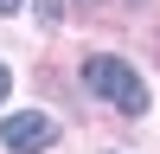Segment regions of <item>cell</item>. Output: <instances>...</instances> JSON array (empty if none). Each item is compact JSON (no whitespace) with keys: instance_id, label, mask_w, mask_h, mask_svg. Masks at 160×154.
Segmentation results:
<instances>
[{"instance_id":"6da1fadb","label":"cell","mask_w":160,"mask_h":154,"mask_svg":"<svg viewBox=\"0 0 160 154\" xmlns=\"http://www.w3.org/2000/svg\"><path fill=\"white\" fill-rule=\"evenodd\" d=\"M83 84L96 90L102 103H115L122 116H148V84H141L122 58H109V51H96V58L83 64Z\"/></svg>"},{"instance_id":"7a4b0ae2","label":"cell","mask_w":160,"mask_h":154,"mask_svg":"<svg viewBox=\"0 0 160 154\" xmlns=\"http://www.w3.org/2000/svg\"><path fill=\"white\" fill-rule=\"evenodd\" d=\"M0 141H7L13 154H45L51 141H58V122H51L45 109H19V116L0 122Z\"/></svg>"},{"instance_id":"3957f363","label":"cell","mask_w":160,"mask_h":154,"mask_svg":"<svg viewBox=\"0 0 160 154\" xmlns=\"http://www.w3.org/2000/svg\"><path fill=\"white\" fill-rule=\"evenodd\" d=\"M7 90H13V71H7V64H0V103H7Z\"/></svg>"},{"instance_id":"277c9868","label":"cell","mask_w":160,"mask_h":154,"mask_svg":"<svg viewBox=\"0 0 160 154\" xmlns=\"http://www.w3.org/2000/svg\"><path fill=\"white\" fill-rule=\"evenodd\" d=\"M0 13H19V0H0Z\"/></svg>"}]
</instances>
